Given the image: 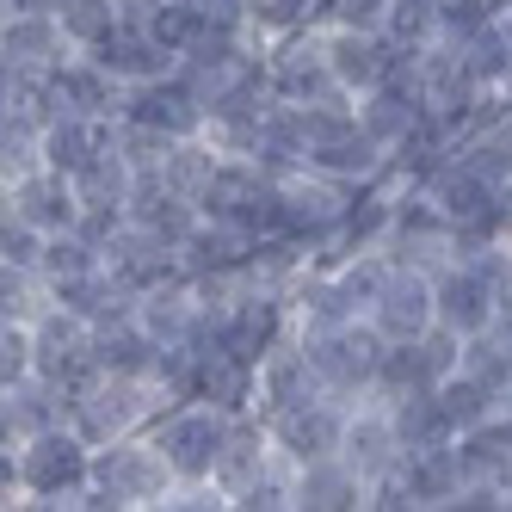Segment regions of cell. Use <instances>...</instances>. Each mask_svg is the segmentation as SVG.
Listing matches in <instances>:
<instances>
[{"instance_id":"1","label":"cell","mask_w":512,"mask_h":512,"mask_svg":"<svg viewBox=\"0 0 512 512\" xmlns=\"http://www.w3.org/2000/svg\"><path fill=\"white\" fill-rule=\"evenodd\" d=\"M93 445L75 426H50L38 438L0 445V506L7 512H87Z\"/></svg>"},{"instance_id":"2","label":"cell","mask_w":512,"mask_h":512,"mask_svg":"<svg viewBox=\"0 0 512 512\" xmlns=\"http://www.w3.org/2000/svg\"><path fill=\"white\" fill-rule=\"evenodd\" d=\"M179 475L155 432H124L112 445H93V488L87 512H173Z\"/></svg>"},{"instance_id":"3","label":"cell","mask_w":512,"mask_h":512,"mask_svg":"<svg viewBox=\"0 0 512 512\" xmlns=\"http://www.w3.org/2000/svg\"><path fill=\"white\" fill-rule=\"evenodd\" d=\"M167 389L149 377H124V371H99L93 383H81L68 395V426H75L87 445H112L124 432H149L155 414L167 408Z\"/></svg>"},{"instance_id":"4","label":"cell","mask_w":512,"mask_h":512,"mask_svg":"<svg viewBox=\"0 0 512 512\" xmlns=\"http://www.w3.org/2000/svg\"><path fill=\"white\" fill-rule=\"evenodd\" d=\"M229 426H235L229 408H216V401H204V395H179V401H167V408L155 414L149 432L167 451L179 488H210L216 457H223V445H229Z\"/></svg>"},{"instance_id":"5","label":"cell","mask_w":512,"mask_h":512,"mask_svg":"<svg viewBox=\"0 0 512 512\" xmlns=\"http://www.w3.org/2000/svg\"><path fill=\"white\" fill-rule=\"evenodd\" d=\"M309 346V364L321 371L327 395L340 401H358L377 389V364H383V334L371 321H340V327H315V334H297Z\"/></svg>"},{"instance_id":"6","label":"cell","mask_w":512,"mask_h":512,"mask_svg":"<svg viewBox=\"0 0 512 512\" xmlns=\"http://www.w3.org/2000/svg\"><path fill=\"white\" fill-rule=\"evenodd\" d=\"M266 81H272V99H284V105H346L352 99L334 75V62H327L321 25L266 44Z\"/></svg>"},{"instance_id":"7","label":"cell","mask_w":512,"mask_h":512,"mask_svg":"<svg viewBox=\"0 0 512 512\" xmlns=\"http://www.w3.org/2000/svg\"><path fill=\"white\" fill-rule=\"evenodd\" d=\"M340 457L364 475L371 500H377L383 482H395V469H401V457H408V445H401L395 414H389V401H383V395H358V401H346V438H340Z\"/></svg>"},{"instance_id":"8","label":"cell","mask_w":512,"mask_h":512,"mask_svg":"<svg viewBox=\"0 0 512 512\" xmlns=\"http://www.w3.org/2000/svg\"><path fill=\"white\" fill-rule=\"evenodd\" d=\"M0 216H19V223L62 235V229H81V186L56 167H25L13 179H0Z\"/></svg>"},{"instance_id":"9","label":"cell","mask_w":512,"mask_h":512,"mask_svg":"<svg viewBox=\"0 0 512 512\" xmlns=\"http://www.w3.org/2000/svg\"><path fill=\"white\" fill-rule=\"evenodd\" d=\"M364 321H371L389 346H395V340H426L432 327H438V290H432V272H426V266H401V260H395Z\"/></svg>"},{"instance_id":"10","label":"cell","mask_w":512,"mask_h":512,"mask_svg":"<svg viewBox=\"0 0 512 512\" xmlns=\"http://www.w3.org/2000/svg\"><path fill=\"white\" fill-rule=\"evenodd\" d=\"M358 192H364V186H346V179L315 173V167L290 173V179H284V235H297V241H309V247L321 253V241L340 229V216L352 210Z\"/></svg>"},{"instance_id":"11","label":"cell","mask_w":512,"mask_h":512,"mask_svg":"<svg viewBox=\"0 0 512 512\" xmlns=\"http://www.w3.org/2000/svg\"><path fill=\"white\" fill-rule=\"evenodd\" d=\"M272 426V445L284 463H321V457H340V438H346V401L340 395H315V401H297L284 414H266Z\"/></svg>"},{"instance_id":"12","label":"cell","mask_w":512,"mask_h":512,"mask_svg":"<svg viewBox=\"0 0 512 512\" xmlns=\"http://www.w3.org/2000/svg\"><path fill=\"white\" fill-rule=\"evenodd\" d=\"M124 118H142V124L167 130L173 142H186V136H204V130H210V105H204V93L173 68V75L142 81V87L124 93Z\"/></svg>"},{"instance_id":"13","label":"cell","mask_w":512,"mask_h":512,"mask_svg":"<svg viewBox=\"0 0 512 512\" xmlns=\"http://www.w3.org/2000/svg\"><path fill=\"white\" fill-rule=\"evenodd\" d=\"M105 266H112V278L130 290V297H149V290L173 284V278H186V260H179V247L149 235V229H136L124 223L112 241H105Z\"/></svg>"},{"instance_id":"14","label":"cell","mask_w":512,"mask_h":512,"mask_svg":"<svg viewBox=\"0 0 512 512\" xmlns=\"http://www.w3.org/2000/svg\"><path fill=\"white\" fill-rule=\"evenodd\" d=\"M327 395L321 371L309 364V346L290 334L278 340L260 364H253V414H284V408H297V401H315Z\"/></svg>"},{"instance_id":"15","label":"cell","mask_w":512,"mask_h":512,"mask_svg":"<svg viewBox=\"0 0 512 512\" xmlns=\"http://www.w3.org/2000/svg\"><path fill=\"white\" fill-rule=\"evenodd\" d=\"M432 290H438V327H451V334H463V340L500 321L494 290H488V272L475 266V260H463V253L432 272Z\"/></svg>"},{"instance_id":"16","label":"cell","mask_w":512,"mask_h":512,"mask_svg":"<svg viewBox=\"0 0 512 512\" xmlns=\"http://www.w3.org/2000/svg\"><path fill=\"white\" fill-rule=\"evenodd\" d=\"M327 38V62L352 99H364L371 87H383L395 75V38L389 31H340V25H321Z\"/></svg>"},{"instance_id":"17","label":"cell","mask_w":512,"mask_h":512,"mask_svg":"<svg viewBox=\"0 0 512 512\" xmlns=\"http://www.w3.org/2000/svg\"><path fill=\"white\" fill-rule=\"evenodd\" d=\"M278 463V445H272V426H266V414H235V426H229V445H223V457H216V475L210 482L229 494V506L260 482V475Z\"/></svg>"},{"instance_id":"18","label":"cell","mask_w":512,"mask_h":512,"mask_svg":"<svg viewBox=\"0 0 512 512\" xmlns=\"http://www.w3.org/2000/svg\"><path fill=\"white\" fill-rule=\"evenodd\" d=\"M50 426H68V395L50 377H19L0 383V445H19V438H38Z\"/></svg>"},{"instance_id":"19","label":"cell","mask_w":512,"mask_h":512,"mask_svg":"<svg viewBox=\"0 0 512 512\" xmlns=\"http://www.w3.org/2000/svg\"><path fill=\"white\" fill-rule=\"evenodd\" d=\"M253 247H260V241H253L247 229L204 216V223L186 235V247H179V260H186V278H247Z\"/></svg>"},{"instance_id":"20","label":"cell","mask_w":512,"mask_h":512,"mask_svg":"<svg viewBox=\"0 0 512 512\" xmlns=\"http://www.w3.org/2000/svg\"><path fill=\"white\" fill-rule=\"evenodd\" d=\"M87 56H99L105 68H112V75L124 81V87H142V81H161V75H173V68H179V56L155 38V31L149 25H142V19H124L118 31H112V38H105L99 50H87Z\"/></svg>"},{"instance_id":"21","label":"cell","mask_w":512,"mask_h":512,"mask_svg":"<svg viewBox=\"0 0 512 512\" xmlns=\"http://www.w3.org/2000/svg\"><path fill=\"white\" fill-rule=\"evenodd\" d=\"M297 512H371V488L346 457H321L297 469Z\"/></svg>"},{"instance_id":"22","label":"cell","mask_w":512,"mask_h":512,"mask_svg":"<svg viewBox=\"0 0 512 512\" xmlns=\"http://www.w3.org/2000/svg\"><path fill=\"white\" fill-rule=\"evenodd\" d=\"M253 161H260L266 173H278V179H290V173L309 167V112H303V105H284V99L266 105V124H260V142H253Z\"/></svg>"},{"instance_id":"23","label":"cell","mask_w":512,"mask_h":512,"mask_svg":"<svg viewBox=\"0 0 512 512\" xmlns=\"http://www.w3.org/2000/svg\"><path fill=\"white\" fill-rule=\"evenodd\" d=\"M75 44H68L62 31V13H7L0 19V62H68Z\"/></svg>"},{"instance_id":"24","label":"cell","mask_w":512,"mask_h":512,"mask_svg":"<svg viewBox=\"0 0 512 512\" xmlns=\"http://www.w3.org/2000/svg\"><path fill=\"white\" fill-rule=\"evenodd\" d=\"M420 118H426V105H420V93H414V81H408V75H389L383 87H371V93L358 99V124L371 130L383 149H395V142L408 136Z\"/></svg>"},{"instance_id":"25","label":"cell","mask_w":512,"mask_h":512,"mask_svg":"<svg viewBox=\"0 0 512 512\" xmlns=\"http://www.w3.org/2000/svg\"><path fill=\"white\" fill-rule=\"evenodd\" d=\"M105 124H112V118H81V112H56V118H44V167L68 173V179H81L87 161L105 149Z\"/></svg>"},{"instance_id":"26","label":"cell","mask_w":512,"mask_h":512,"mask_svg":"<svg viewBox=\"0 0 512 512\" xmlns=\"http://www.w3.org/2000/svg\"><path fill=\"white\" fill-rule=\"evenodd\" d=\"M438 401H445V420H451V432H469V426H482V420H494L500 408H506V395L494 389V383H482L475 371H457L438 383Z\"/></svg>"},{"instance_id":"27","label":"cell","mask_w":512,"mask_h":512,"mask_svg":"<svg viewBox=\"0 0 512 512\" xmlns=\"http://www.w3.org/2000/svg\"><path fill=\"white\" fill-rule=\"evenodd\" d=\"M389 414H395V432H401V445L420 451V445H445L451 420H445V401H438V389H414V395H395L389 401Z\"/></svg>"},{"instance_id":"28","label":"cell","mask_w":512,"mask_h":512,"mask_svg":"<svg viewBox=\"0 0 512 512\" xmlns=\"http://www.w3.org/2000/svg\"><path fill=\"white\" fill-rule=\"evenodd\" d=\"M327 13V0H253V38L278 44V38H297V31H315Z\"/></svg>"},{"instance_id":"29","label":"cell","mask_w":512,"mask_h":512,"mask_svg":"<svg viewBox=\"0 0 512 512\" xmlns=\"http://www.w3.org/2000/svg\"><path fill=\"white\" fill-rule=\"evenodd\" d=\"M118 25H124L118 0H62V31H68L75 50H99Z\"/></svg>"},{"instance_id":"30","label":"cell","mask_w":512,"mask_h":512,"mask_svg":"<svg viewBox=\"0 0 512 512\" xmlns=\"http://www.w3.org/2000/svg\"><path fill=\"white\" fill-rule=\"evenodd\" d=\"M142 25H149L173 56H186L198 44V31H204V7H192V0H149V7H142Z\"/></svg>"},{"instance_id":"31","label":"cell","mask_w":512,"mask_h":512,"mask_svg":"<svg viewBox=\"0 0 512 512\" xmlns=\"http://www.w3.org/2000/svg\"><path fill=\"white\" fill-rule=\"evenodd\" d=\"M50 284L44 272H13V266H0V321H38L50 309Z\"/></svg>"},{"instance_id":"32","label":"cell","mask_w":512,"mask_h":512,"mask_svg":"<svg viewBox=\"0 0 512 512\" xmlns=\"http://www.w3.org/2000/svg\"><path fill=\"white\" fill-rule=\"evenodd\" d=\"M44 229H31L19 223V216H0V266H13V272H38L44 266Z\"/></svg>"},{"instance_id":"33","label":"cell","mask_w":512,"mask_h":512,"mask_svg":"<svg viewBox=\"0 0 512 512\" xmlns=\"http://www.w3.org/2000/svg\"><path fill=\"white\" fill-rule=\"evenodd\" d=\"M395 0H327L321 25H340V31H389Z\"/></svg>"},{"instance_id":"34","label":"cell","mask_w":512,"mask_h":512,"mask_svg":"<svg viewBox=\"0 0 512 512\" xmlns=\"http://www.w3.org/2000/svg\"><path fill=\"white\" fill-rule=\"evenodd\" d=\"M7 13H62V0H0Z\"/></svg>"},{"instance_id":"35","label":"cell","mask_w":512,"mask_h":512,"mask_svg":"<svg viewBox=\"0 0 512 512\" xmlns=\"http://www.w3.org/2000/svg\"><path fill=\"white\" fill-rule=\"evenodd\" d=\"M506 204H512V179H506Z\"/></svg>"},{"instance_id":"36","label":"cell","mask_w":512,"mask_h":512,"mask_svg":"<svg viewBox=\"0 0 512 512\" xmlns=\"http://www.w3.org/2000/svg\"><path fill=\"white\" fill-rule=\"evenodd\" d=\"M192 7H210V0H192Z\"/></svg>"}]
</instances>
